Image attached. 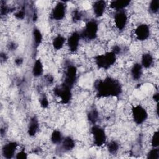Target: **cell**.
Returning <instances> with one entry per match:
<instances>
[{"label":"cell","instance_id":"6","mask_svg":"<svg viewBox=\"0 0 159 159\" xmlns=\"http://www.w3.org/2000/svg\"><path fill=\"white\" fill-rule=\"evenodd\" d=\"M132 118L137 124H143L148 117V113L141 105H137L132 108Z\"/></svg>","mask_w":159,"mask_h":159},{"label":"cell","instance_id":"19","mask_svg":"<svg viewBox=\"0 0 159 159\" xmlns=\"http://www.w3.org/2000/svg\"><path fill=\"white\" fill-rule=\"evenodd\" d=\"M153 61V57L151 54L146 53L142 55L141 58V65L142 67L145 68H148L151 66Z\"/></svg>","mask_w":159,"mask_h":159},{"label":"cell","instance_id":"11","mask_svg":"<svg viewBox=\"0 0 159 159\" xmlns=\"http://www.w3.org/2000/svg\"><path fill=\"white\" fill-rule=\"evenodd\" d=\"M135 34L137 39L140 41L147 40L150 35V28L148 25L145 24L139 25L135 30Z\"/></svg>","mask_w":159,"mask_h":159},{"label":"cell","instance_id":"36","mask_svg":"<svg viewBox=\"0 0 159 159\" xmlns=\"http://www.w3.org/2000/svg\"><path fill=\"white\" fill-rule=\"evenodd\" d=\"M0 57H1V61H6L7 59V57L6 54L4 53H1L0 55Z\"/></svg>","mask_w":159,"mask_h":159},{"label":"cell","instance_id":"16","mask_svg":"<svg viewBox=\"0 0 159 159\" xmlns=\"http://www.w3.org/2000/svg\"><path fill=\"white\" fill-rule=\"evenodd\" d=\"M60 144L61 148L65 152L70 151L75 147V142L73 139L69 136L63 138Z\"/></svg>","mask_w":159,"mask_h":159},{"label":"cell","instance_id":"1","mask_svg":"<svg viewBox=\"0 0 159 159\" xmlns=\"http://www.w3.org/2000/svg\"><path fill=\"white\" fill-rule=\"evenodd\" d=\"M94 89L96 96L99 98L117 97L122 93V86L120 83L111 77L97 80L94 83Z\"/></svg>","mask_w":159,"mask_h":159},{"label":"cell","instance_id":"14","mask_svg":"<svg viewBox=\"0 0 159 159\" xmlns=\"http://www.w3.org/2000/svg\"><path fill=\"white\" fill-rule=\"evenodd\" d=\"M39 123L37 118L35 116L32 117L30 119V121L28 125V129H27L28 134L30 136H34L37 134L39 130Z\"/></svg>","mask_w":159,"mask_h":159},{"label":"cell","instance_id":"35","mask_svg":"<svg viewBox=\"0 0 159 159\" xmlns=\"http://www.w3.org/2000/svg\"><path fill=\"white\" fill-rule=\"evenodd\" d=\"M23 63V59L22 58H17L15 60V63L17 65H20Z\"/></svg>","mask_w":159,"mask_h":159},{"label":"cell","instance_id":"2","mask_svg":"<svg viewBox=\"0 0 159 159\" xmlns=\"http://www.w3.org/2000/svg\"><path fill=\"white\" fill-rule=\"evenodd\" d=\"M94 61L99 68L107 70L116 62V55L112 52H106L96 56Z\"/></svg>","mask_w":159,"mask_h":159},{"label":"cell","instance_id":"29","mask_svg":"<svg viewBox=\"0 0 159 159\" xmlns=\"http://www.w3.org/2000/svg\"><path fill=\"white\" fill-rule=\"evenodd\" d=\"M40 106L43 108H47L48 106V101L46 96H43L40 100Z\"/></svg>","mask_w":159,"mask_h":159},{"label":"cell","instance_id":"34","mask_svg":"<svg viewBox=\"0 0 159 159\" xmlns=\"http://www.w3.org/2000/svg\"><path fill=\"white\" fill-rule=\"evenodd\" d=\"M16 47H17V45H16L14 42H11V43L8 45V48H9V50L11 49V50H15V49L16 48Z\"/></svg>","mask_w":159,"mask_h":159},{"label":"cell","instance_id":"31","mask_svg":"<svg viewBox=\"0 0 159 159\" xmlns=\"http://www.w3.org/2000/svg\"><path fill=\"white\" fill-rule=\"evenodd\" d=\"M9 7L5 5V4H2L1 3V9H0V12H1V16H3V15H5L8 12H9Z\"/></svg>","mask_w":159,"mask_h":159},{"label":"cell","instance_id":"27","mask_svg":"<svg viewBox=\"0 0 159 159\" xmlns=\"http://www.w3.org/2000/svg\"><path fill=\"white\" fill-rule=\"evenodd\" d=\"M151 144L153 147H158L159 145V140H158V131H156L153 133L152 139Z\"/></svg>","mask_w":159,"mask_h":159},{"label":"cell","instance_id":"9","mask_svg":"<svg viewBox=\"0 0 159 159\" xmlns=\"http://www.w3.org/2000/svg\"><path fill=\"white\" fill-rule=\"evenodd\" d=\"M17 143L16 142H9L3 145L2 155L6 159H11L14 157Z\"/></svg>","mask_w":159,"mask_h":159},{"label":"cell","instance_id":"28","mask_svg":"<svg viewBox=\"0 0 159 159\" xmlns=\"http://www.w3.org/2000/svg\"><path fill=\"white\" fill-rule=\"evenodd\" d=\"M81 17H82V14L80 11L77 9L73 11L72 14V19L74 22H77L80 20L81 19Z\"/></svg>","mask_w":159,"mask_h":159},{"label":"cell","instance_id":"26","mask_svg":"<svg viewBox=\"0 0 159 159\" xmlns=\"http://www.w3.org/2000/svg\"><path fill=\"white\" fill-rule=\"evenodd\" d=\"M159 9V1L158 0H152L149 5V9L151 12L155 14L158 11Z\"/></svg>","mask_w":159,"mask_h":159},{"label":"cell","instance_id":"15","mask_svg":"<svg viewBox=\"0 0 159 159\" xmlns=\"http://www.w3.org/2000/svg\"><path fill=\"white\" fill-rule=\"evenodd\" d=\"M130 3V1L128 0H115L110 2V7L112 9H116L117 11H122V9L127 7Z\"/></svg>","mask_w":159,"mask_h":159},{"label":"cell","instance_id":"10","mask_svg":"<svg viewBox=\"0 0 159 159\" xmlns=\"http://www.w3.org/2000/svg\"><path fill=\"white\" fill-rule=\"evenodd\" d=\"M66 6L62 2H58L52 12V18L55 20H60L65 16Z\"/></svg>","mask_w":159,"mask_h":159},{"label":"cell","instance_id":"5","mask_svg":"<svg viewBox=\"0 0 159 159\" xmlns=\"http://www.w3.org/2000/svg\"><path fill=\"white\" fill-rule=\"evenodd\" d=\"M91 132L93 137L94 144L96 146L101 147L106 143V135L102 127L94 124L91 129Z\"/></svg>","mask_w":159,"mask_h":159},{"label":"cell","instance_id":"13","mask_svg":"<svg viewBox=\"0 0 159 159\" xmlns=\"http://www.w3.org/2000/svg\"><path fill=\"white\" fill-rule=\"evenodd\" d=\"M106 8V3L104 1H95L93 5L94 13L97 17H100L103 16Z\"/></svg>","mask_w":159,"mask_h":159},{"label":"cell","instance_id":"32","mask_svg":"<svg viewBox=\"0 0 159 159\" xmlns=\"http://www.w3.org/2000/svg\"><path fill=\"white\" fill-rule=\"evenodd\" d=\"M24 9H21L20 11H19L17 12H16L15 14V16L17 18V19H22L24 18V16H25V11H24Z\"/></svg>","mask_w":159,"mask_h":159},{"label":"cell","instance_id":"37","mask_svg":"<svg viewBox=\"0 0 159 159\" xmlns=\"http://www.w3.org/2000/svg\"><path fill=\"white\" fill-rule=\"evenodd\" d=\"M46 80L48 81V83H52L53 82V78L52 76L50 75H48L46 76Z\"/></svg>","mask_w":159,"mask_h":159},{"label":"cell","instance_id":"12","mask_svg":"<svg viewBox=\"0 0 159 159\" xmlns=\"http://www.w3.org/2000/svg\"><path fill=\"white\" fill-rule=\"evenodd\" d=\"M80 39V34L77 32H74L70 35L67 40V45L70 51L71 52H75L78 50Z\"/></svg>","mask_w":159,"mask_h":159},{"label":"cell","instance_id":"3","mask_svg":"<svg viewBox=\"0 0 159 159\" xmlns=\"http://www.w3.org/2000/svg\"><path fill=\"white\" fill-rule=\"evenodd\" d=\"M98 31V24L94 20H91L88 21L82 32L80 34L81 37H83L86 40H92L96 38Z\"/></svg>","mask_w":159,"mask_h":159},{"label":"cell","instance_id":"24","mask_svg":"<svg viewBox=\"0 0 159 159\" xmlns=\"http://www.w3.org/2000/svg\"><path fill=\"white\" fill-rule=\"evenodd\" d=\"M119 148V143L115 141V140H112L109 142L107 144V150L111 154H115L117 153Z\"/></svg>","mask_w":159,"mask_h":159},{"label":"cell","instance_id":"25","mask_svg":"<svg viewBox=\"0 0 159 159\" xmlns=\"http://www.w3.org/2000/svg\"><path fill=\"white\" fill-rule=\"evenodd\" d=\"M147 158L149 159H158L159 158V150L157 147H153L149 151L147 154Z\"/></svg>","mask_w":159,"mask_h":159},{"label":"cell","instance_id":"21","mask_svg":"<svg viewBox=\"0 0 159 159\" xmlns=\"http://www.w3.org/2000/svg\"><path fill=\"white\" fill-rule=\"evenodd\" d=\"M63 135L60 131L55 130H54L51 135V141L53 144H60L63 140Z\"/></svg>","mask_w":159,"mask_h":159},{"label":"cell","instance_id":"4","mask_svg":"<svg viewBox=\"0 0 159 159\" xmlns=\"http://www.w3.org/2000/svg\"><path fill=\"white\" fill-rule=\"evenodd\" d=\"M54 94L60 99L62 104H68L71 99V88L62 83L60 86H57L53 90Z\"/></svg>","mask_w":159,"mask_h":159},{"label":"cell","instance_id":"22","mask_svg":"<svg viewBox=\"0 0 159 159\" xmlns=\"http://www.w3.org/2000/svg\"><path fill=\"white\" fill-rule=\"evenodd\" d=\"M87 117L89 121L93 125H94L98 121L99 117V114L98 111L96 109H92L89 110V111L87 114Z\"/></svg>","mask_w":159,"mask_h":159},{"label":"cell","instance_id":"7","mask_svg":"<svg viewBox=\"0 0 159 159\" xmlns=\"http://www.w3.org/2000/svg\"><path fill=\"white\" fill-rule=\"evenodd\" d=\"M77 79V69L74 65H70L68 66L65 73V79L63 84L73 88Z\"/></svg>","mask_w":159,"mask_h":159},{"label":"cell","instance_id":"18","mask_svg":"<svg viewBox=\"0 0 159 159\" xmlns=\"http://www.w3.org/2000/svg\"><path fill=\"white\" fill-rule=\"evenodd\" d=\"M43 72V66L40 59H37L34 62L32 67V74L35 77L40 76Z\"/></svg>","mask_w":159,"mask_h":159},{"label":"cell","instance_id":"8","mask_svg":"<svg viewBox=\"0 0 159 159\" xmlns=\"http://www.w3.org/2000/svg\"><path fill=\"white\" fill-rule=\"evenodd\" d=\"M114 23L117 29L122 30L126 26L127 23V16L126 13L122 11H118L114 15Z\"/></svg>","mask_w":159,"mask_h":159},{"label":"cell","instance_id":"20","mask_svg":"<svg viewBox=\"0 0 159 159\" xmlns=\"http://www.w3.org/2000/svg\"><path fill=\"white\" fill-rule=\"evenodd\" d=\"M65 38L61 35H58L52 40V45L55 50H60L65 43Z\"/></svg>","mask_w":159,"mask_h":159},{"label":"cell","instance_id":"30","mask_svg":"<svg viewBox=\"0 0 159 159\" xmlns=\"http://www.w3.org/2000/svg\"><path fill=\"white\" fill-rule=\"evenodd\" d=\"M16 158L17 159H25L27 158V154L24 150H21L16 154Z\"/></svg>","mask_w":159,"mask_h":159},{"label":"cell","instance_id":"33","mask_svg":"<svg viewBox=\"0 0 159 159\" xmlns=\"http://www.w3.org/2000/svg\"><path fill=\"white\" fill-rule=\"evenodd\" d=\"M111 52H113L116 55H117L121 52V48L119 45H114L112 47Z\"/></svg>","mask_w":159,"mask_h":159},{"label":"cell","instance_id":"17","mask_svg":"<svg viewBox=\"0 0 159 159\" xmlns=\"http://www.w3.org/2000/svg\"><path fill=\"white\" fill-rule=\"evenodd\" d=\"M142 68L143 67L142 66L141 64L139 63H136L132 66L130 73L132 78L134 80H138L141 78L142 75Z\"/></svg>","mask_w":159,"mask_h":159},{"label":"cell","instance_id":"38","mask_svg":"<svg viewBox=\"0 0 159 159\" xmlns=\"http://www.w3.org/2000/svg\"><path fill=\"white\" fill-rule=\"evenodd\" d=\"M153 98L154 99V101H155L157 102H158V99H159V96H158V93H155L153 94Z\"/></svg>","mask_w":159,"mask_h":159},{"label":"cell","instance_id":"23","mask_svg":"<svg viewBox=\"0 0 159 159\" xmlns=\"http://www.w3.org/2000/svg\"><path fill=\"white\" fill-rule=\"evenodd\" d=\"M33 39L34 41V43L36 46L39 45L42 41V35L40 30L37 28H34L33 30Z\"/></svg>","mask_w":159,"mask_h":159}]
</instances>
